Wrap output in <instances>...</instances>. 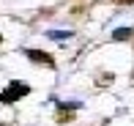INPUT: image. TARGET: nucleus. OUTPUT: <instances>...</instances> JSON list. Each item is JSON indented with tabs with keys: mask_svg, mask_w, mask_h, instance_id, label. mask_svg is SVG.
<instances>
[{
	"mask_svg": "<svg viewBox=\"0 0 134 126\" xmlns=\"http://www.w3.org/2000/svg\"><path fill=\"white\" fill-rule=\"evenodd\" d=\"M25 58L36 66H47V69H55V58L44 50H25Z\"/></svg>",
	"mask_w": 134,
	"mask_h": 126,
	"instance_id": "7ed1b4c3",
	"label": "nucleus"
},
{
	"mask_svg": "<svg viewBox=\"0 0 134 126\" xmlns=\"http://www.w3.org/2000/svg\"><path fill=\"white\" fill-rule=\"evenodd\" d=\"M47 36H49L52 41H69V39H71L74 33H71V30H49Z\"/></svg>",
	"mask_w": 134,
	"mask_h": 126,
	"instance_id": "39448f33",
	"label": "nucleus"
},
{
	"mask_svg": "<svg viewBox=\"0 0 134 126\" xmlns=\"http://www.w3.org/2000/svg\"><path fill=\"white\" fill-rule=\"evenodd\" d=\"M0 44H3V33H0Z\"/></svg>",
	"mask_w": 134,
	"mask_h": 126,
	"instance_id": "6e6552de",
	"label": "nucleus"
},
{
	"mask_svg": "<svg viewBox=\"0 0 134 126\" xmlns=\"http://www.w3.org/2000/svg\"><path fill=\"white\" fill-rule=\"evenodd\" d=\"M80 101H58L55 104V110H58V115H55V121L58 123H71L74 121V110H80Z\"/></svg>",
	"mask_w": 134,
	"mask_h": 126,
	"instance_id": "f03ea898",
	"label": "nucleus"
},
{
	"mask_svg": "<svg viewBox=\"0 0 134 126\" xmlns=\"http://www.w3.org/2000/svg\"><path fill=\"white\" fill-rule=\"evenodd\" d=\"M27 93H30V85H27V82L11 80L8 85L0 91V104H14V101H22Z\"/></svg>",
	"mask_w": 134,
	"mask_h": 126,
	"instance_id": "f257e3e1",
	"label": "nucleus"
},
{
	"mask_svg": "<svg viewBox=\"0 0 134 126\" xmlns=\"http://www.w3.org/2000/svg\"><path fill=\"white\" fill-rule=\"evenodd\" d=\"M112 80H115V74H112V71H109V74H107V71H101V74H99V82H96V85H99V88L112 85Z\"/></svg>",
	"mask_w": 134,
	"mask_h": 126,
	"instance_id": "423d86ee",
	"label": "nucleus"
},
{
	"mask_svg": "<svg viewBox=\"0 0 134 126\" xmlns=\"http://www.w3.org/2000/svg\"><path fill=\"white\" fill-rule=\"evenodd\" d=\"M134 39V28H118L112 30V41H131Z\"/></svg>",
	"mask_w": 134,
	"mask_h": 126,
	"instance_id": "20e7f679",
	"label": "nucleus"
},
{
	"mask_svg": "<svg viewBox=\"0 0 134 126\" xmlns=\"http://www.w3.org/2000/svg\"><path fill=\"white\" fill-rule=\"evenodd\" d=\"M112 3H118V6H131L134 0H112Z\"/></svg>",
	"mask_w": 134,
	"mask_h": 126,
	"instance_id": "0eeeda50",
	"label": "nucleus"
}]
</instances>
